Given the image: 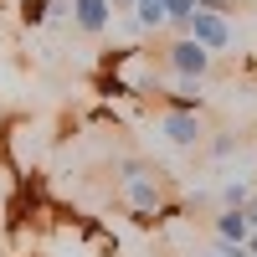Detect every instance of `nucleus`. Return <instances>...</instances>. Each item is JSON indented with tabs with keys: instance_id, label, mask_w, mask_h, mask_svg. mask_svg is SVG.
Instances as JSON below:
<instances>
[{
	"instance_id": "423d86ee",
	"label": "nucleus",
	"mask_w": 257,
	"mask_h": 257,
	"mask_svg": "<svg viewBox=\"0 0 257 257\" xmlns=\"http://www.w3.org/2000/svg\"><path fill=\"white\" fill-rule=\"evenodd\" d=\"M211 237L216 242H247L252 237V221L242 206H216V216H211Z\"/></svg>"
},
{
	"instance_id": "f3484780",
	"label": "nucleus",
	"mask_w": 257,
	"mask_h": 257,
	"mask_svg": "<svg viewBox=\"0 0 257 257\" xmlns=\"http://www.w3.org/2000/svg\"><path fill=\"white\" fill-rule=\"evenodd\" d=\"M242 6H257V0H242Z\"/></svg>"
},
{
	"instance_id": "6e6552de",
	"label": "nucleus",
	"mask_w": 257,
	"mask_h": 257,
	"mask_svg": "<svg viewBox=\"0 0 257 257\" xmlns=\"http://www.w3.org/2000/svg\"><path fill=\"white\" fill-rule=\"evenodd\" d=\"M201 149L211 160H231V155H242V134H237V128H211Z\"/></svg>"
},
{
	"instance_id": "39448f33",
	"label": "nucleus",
	"mask_w": 257,
	"mask_h": 257,
	"mask_svg": "<svg viewBox=\"0 0 257 257\" xmlns=\"http://www.w3.org/2000/svg\"><path fill=\"white\" fill-rule=\"evenodd\" d=\"M67 21H72V31H82V36H103L113 26V6H108V0H72Z\"/></svg>"
},
{
	"instance_id": "a211bd4d",
	"label": "nucleus",
	"mask_w": 257,
	"mask_h": 257,
	"mask_svg": "<svg viewBox=\"0 0 257 257\" xmlns=\"http://www.w3.org/2000/svg\"><path fill=\"white\" fill-rule=\"evenodd\" d=\"M237 6H242V0H237Z\"/></svg>"
},
{
	"instance_id": "20e7f679",
	"label": "nucleus",
	"mask_w": 257,
	"mask_h": 257,
	"mask_svg": "<svg viewBox=\"0 0 257 257\" xmlns=\"http://www.w3.org/2000/svg\"><path fill=\"white\" fill-rule=\"evenodd\" d=\"M190 41H201V47L211 57H226L231 47H237V31H231V16H211V11H196L190 16V26H185Z\"/></svg>"
},
{
	"instance_id": "f8f14e48",
	"label": "nucleus",
	"mask_w": 257,
	"mask_h": 257,
	"mask_svg": "<svg viewBox=\"0 0 257 257\" xmlns=\"http://www.w3.org/2000/svg\"><path fill=\"white\" fill-rule=\"evenodd\" d=\"M196 11H211V16H237V0H196Z\"/></svg>"
},
{
	"instance_id": "1a4fd4ad",
	"label": "nucleus",
	"mask_w": 257,
	"mask_h": 257,
	"mask_svg": "<svg viewBox=\"0 0 257 257\" xmlns=\"http://www.w3.org/2000/svg\"><path fill=\"white\" fill-rule=\"evenodd\" d=\"M160 6H165V31L170 36H185L190 16H196V0H160Z\"/></svg>"
},
{
	"instance_id": "dca6fc26",
	"label": "nucleus",
	"mask_w": 257,
	"mask_h": 257,
	"mask_svg": "<svg viewBox=\"0 0 257 257\" xmlns=\"http://www.w3.org/2000/svg\"><path fill=\"white\" fill-rule=\"evenodd\" d=\"M196 257H221V252H216V247H211V252H196Z\"/></svg>"
},
{
	"instance_id": "4468645a",
	"label": "nucleus",
	"mask_w": 257,
	"mask_h": 257,
	"mask_svg": "<svg viewBox=\"0 0 257 257\" xmlns=\"http://www.w3.org/2000/svg\"><path fill=\"white\" fill-rule=\"evenodd\" d=\"M242 211H247V221H252V231H257V190H252V201H247Z\"/></svg>"
},
{
	"instance_id": "2eb2a0df",
	"label": "nucleus",
	"mask_w": 257,
	"mask_h": 257,
	"mask_svg": "<svg viewBox=\"0 0 257 257\" xmlns=\"http://www.w3.org/2000/svg\"><path fill=\"white\" fill-rule=\"evenodd\" d=\"M242 247H247V257H257V231H252V237H247Z\"/></svg>"
},
{
	"instance_id": "0eeeda50",
	"label": "nucleus",
	"mask_w": 257,
	"mask_h": 257,
	"mask_svg": "<svg viewBox=\"0 0 257 257\" xmlns=\"http://www.w3.org/2000/svg\"><path fill=\"white\" fill-rule=\"evenodd\" d=\"M128 21H134L139 36H155V31H165V6L160 0H134V6H128Z\"/></svg>"
},
{
	"instance_id": "f03ea898",
	"label": "nucleus",
	"mask_w": 257,
	"mask_h": 257,
	"mask_svg": "<svg viewBox=\"0 0 257 257\" xmlns=\"http://www.w3.org/2000/svg\"><path fill=\"white\" fill-rule=\"evenodd\" d=\"M206 134H211V123L201 108H165L160 113V139L170 149H201Z\"/></svg>"
},
{
	"instance_id": "7ed1b4c3",
	"label": "nucleus",
	"mask_w": 257,
	"mask_h": 257,
	"mask_svg": "<svg viewBox=\"0 0 257 257\" xmlns=\"http://www.w3.org/2000/svg\"><path fill=\"white\" fill-rule=\"evenodd\" d=\"M41 123H31V118H16L11 128H6V160H11V170L16 175H31V165L41 160Z\"/></svg>"
},
{
	"instance_id": "ddd939ff",
	"label": "nucleus",
	"mask_w": 257,
	"mask_h": 257,
	"mask_svg": "<svg viewBox=\"0 0 257 257\" xmlns=\"http://www.w3.org/2000/svg\"><path fill=\"white\" fill-rule=\"evenodd\" d=\"M216 252H221V257H247V247H242V242H216Z\"/></svg>"
},
{
	"instance_id": "9d476101",
	"label": "nucleus",
	"mask_w": 257,
	"mask_h": 257,
	"mask_svg": "<svg viewBox=\"0 0 257 257\" xmlns=\"http://www.w3.org/2000/svg\"><path fill=\"white\" fill-rule=\"evenodd\" d=\"M252 190H257V180L237 175V180H221V190H216V201H221V206H247V201H252Z\"/></svg>"
},
{
	"instance_id": "9b49d317",
	"label": "nucleus",
	"mask_w": 257,
	"mask_h": 257,
	"mask_svg": "<svg viewBox=\"0 0 257 257\" xmlns=\"http://www.w3.org/2000/svg\"><path fill=\"white\" fill-rule=\"evenodd\" d=\"M21 26H47V21H52V11H47V0H21Z\"/></svg>"
},
{
	"instance_id": "f257e3e1",
	"label": "nucleus",
	"mask_w": 257,
	"mask_h": 257,
	"mask_svg": "<svg viewBox=\"0 0 257 257\" xmlns=\"http://www.w3.org/2000/svg\"><path fill=\"white\" fill-rule=\"evenodd\" d=\"M160 72L165 77H201V82H211L216 57H211L201 41H190V36H170L160 47Z\"/></svg>"
}]
</instances>
